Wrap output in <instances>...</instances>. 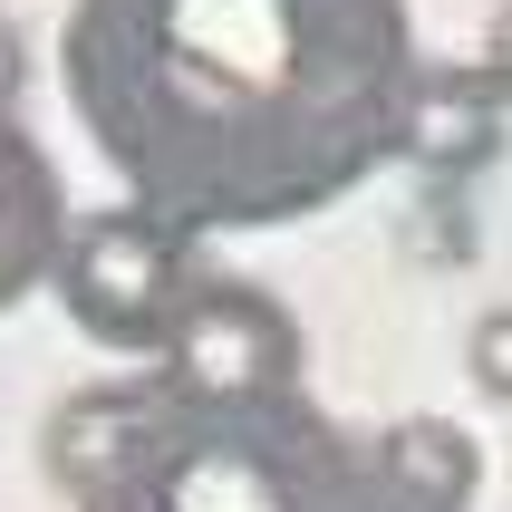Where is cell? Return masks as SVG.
Returning a JSON list of instances; mask_svg holds the SVG:
<instances>
[{"instance_id": "6da1fadb", "label": "cell", "mask_w": 512, "mask_h": 512, "mask_svg": "<svg viewBox=\"0 0 512 512\" xmlns=\"http://www.w3.org/2000/svg\"><path fill=\"white\" fill-rule=\"evenodd\" d=\"M58 87L126 203L184 242L310 223L426 126L406 0H68Z\"/></svg>"}, {"instance_id": "7a4b0ae2", "label": "cell", "mask_w": 512, "mask_h": 512, "mask_svg": "<svg viewBox=\"0 0 512 512\" xmlns=\"http://www.w3.org/2000/svg\"><path fill=\"white\" fill-rule=\"evenodd\" d=\"M78 512H406V503L387 493L377 445H358L310 397L184 406L155 377L145 426L78 493Z\"/></svg>"}, {"instance_id": "3957f363", "label": "cell", "mask_w": 512, "mask_h": 512, "mask_svg": "<svg viewBox=\"0 0 512 512\" xmlns=\"http://www.w3.org/2000/svg\"><path fill=\"white\" fill-rule=\"evenodd\" d=\"M203 261L194 242L136 203H97L68 232V261H58V310L78 319L87 348H107L126 368H165L174 329H184V300H194Z\"/></svg>"}, {"instance_id": "277c9868", "label": "cell", "mask_w": 512, "mask_h": 512, "mask_svg": "<svg viewBox=\"0 0 512 512\" xmlns=\"http://www.w3.org/2000/svg\"><path fill=\"white\" fill-rule=\"evenodd\" d=\"M300 368H310L300 319L261 281L203 271L155 377H165V397H184V406H271V397H300Z\"/></svg>"}, {"instance_id": "5b68a950", "label": "cell", "mask_w": 512, "mask_h": 512, "mask_svg": "<svg viewBox=\"0 0 512 512\" xmlns=\"http://www.w3.org/2000/svg\"><path fill=\"white\" fill-rule=\"evenodd\" d=\"M68 232H78V203H68V184H58L49 145L29 136L20 107L0 97V319L20 310L29 290H58Z\"/></svg>"}, {"instance_id": "8992f818", "label": "cell", "mask_w": 512, "mask_h": 512, "mask_svg": "<svg viewBox=\"0 0 512 512\" xmlns=\"http://www.w3.org/2000/svg\"><path fill=\"white\" fill-rule=\"evenodd\" d=\"M377 464H387V493L406 512H464L474 503V435L445 426V416H406V426L377 435Z\"/></svg>"}, {"instance_id": "52a82bcc", "label": "cell", "mask_w": 512, "mask_h": 512, "mask_svg": "<svg viewBox=\"0 0 512 512\" xmlns=\"http://www.w3.org/2000/svg\"><path fill=\"white\" fill-rule=\"evenodd\" d=\"M464 368H474V387H484L493 406H512V300L474 319V339H464Z\"/></svg>"}, {"instance_id": "ba28073f", "label": "cell", "mask_w": 512, "mask_h": 512, "mask_svg": "<svg viewBox=\"0 0 512 512\" xmlns=\"http://www.w3.org/2000/svg\"><path fill=\"white\" fill-rule=\"evenodd\" d=\"M474 78H484V97H512V0L493 10V29H484V58H474Z\"/></svg>"}]
</instances>
